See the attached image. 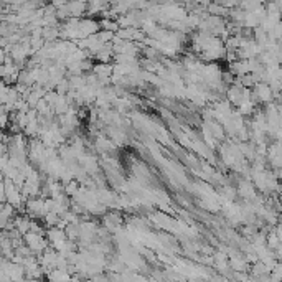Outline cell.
Segmentation results:
<instances>
[{
    "label": "cell",
    "instance_id": "1",
    "mask_svg": "<svg viewBox=\"0 0 282 282\" xmlns=\"http://www.w3.org/2000/svg\"><path fill=\"white\" fill-rule=\"evenodd\" d=\"M251 177H252V182H254L256 188L263 193H274L281 188L276 175L272 172H267L266 168L264 170H251Z\"/></svg>",
    "mask_w": 282,
    "mask_h": 282
},
{
    "label": "cell",
    "instance_id": "2",
    "mask_svg": "<svg viewBox=\"0 0 282 282\" xmlns=\"http://www.w3.org/2000/svg\"><path fill=\"white\" fill-rule=\"evenodd\" d=\"M23 239H25V243L32 248V251L35 252V254H41V252L47 249L48 244H50L47 234L35 233V231H28V233H25Z\"/></svg>",
    "mask_w": 282,
    "mask_h": 282
},
{
    "label": "cell",
    "instance_id": "3",
    "mask_svg": "<svg viewBox=\"0 0 282 282\" xmlns=\"http://www.w3.org/2000/svg\"><path fill=\"white\" fill-rule=\"evenodd\" d=\"M274 91H272L271 84L266 81H259L258 84L252 89V99L256 102H261V104H269V102L274 101Z\"/></svg>",
    "mask_w": 282,
    "mask_h": 282
},
{
    "label": "cell",
    "instance_id": "4",
    "mask_svg": "<svg viewBox=\"0 0 282 282\" xmlns=\"http://www.w3.org/2000/svg\"><path fill=\"white\" fill-rule=\"evenodd\" d=\"M25 210H27V215H30L32 218H43L47 215V205H45V200L40 197H33L28 198L27 203H25Z\"/></svg>",
    "mask_w": 282,
    "mask_h": 282
},
{
    "label": "cell",
    "instance_id": "5",
    "mask_svg": "<svg viewBox=\"0 0 282 282\" xmlns=\"http://www.w3.org/2000/svg\"><path fill=\"white\" fill-rule=\"evenodd\" d=\"M238 195L246 201H256L258 200V192H256L254 182L251 183V180H241L238 183Z\"/></svg>",
    "mask_w": 282,
    "mask_h": 282
},
{
    "label": "cell",
    "instance_id": "6",
    "mask_svg": "<svg viewBox=\"0 0 282 282\" xmlns=\"http://www.w3.org/2000/svg\"><path fill=\"white\" fill-rule=\"evenodd\" d=\"M101 30V23L94 18H81L80 22V40L88 38V36L94 35Z\"/></svg>",
    "mask_w": 282,
    "mask_h": 282
},
{
    "label": "cell",
    "instance_id": "7",
    "mask_svg": "<svg viewBox=\"0 0 282 282\" xmlns=\"http://www.w3.org/2000/svg\"><path fill=\"white\" fill-rule=\"evenodd\" d=\"M88 2H80V0H69L68 8L71 17H78V18H83L84 15H88Z\"/></svg>",
    "mask_w": 282,
    "mask_h": 282
},
{
    "label": "cell",
    "instance_id": "8",
    "mask_svg": "<svg viewBox=\"0 0 282 282\" xmlns=\"http://www.w3.org/2000/svg\"><path fill=\"white\" fill-rule=\"evenodd\" d=\"M93 71L98 74L101 80H111L113 78V73H114V65L111 63H98L94 65Z\"/></svg>",
    "mask_w": 282,
    "mask_h": 282
},
{
    "label": "cell",
    "instance_id": "9",
    "mask_svg": "<svg viewBox=\"0 0 282 282\" xmlns=\"http://www.w3.org/2000/svg\"><path fill=\"white\" fill-rule=\"evenodd\" d=\"M261 22H263V18H261V15H259L256 10H252V12H246V15H244V20H243V27H246V28H251V30H254L256 27H259Z\"/></svg>",
    "mask_w": 282,
    "mask_h": 282
},
{
    "label": "cell",
    "instance_id": "10",
    "mask_svg": "<svg viewBox=\"0 0 282 282\" xmlns=\"http://www.w3.org/2000/svg\"><path fill=\"white\" fill-rule=\"evenodd\" d=\"M201 135H203V142L208 145L210 149H216V137H215V134L211 132V129L208 127V124L203 122L201 124Z\"/></svg>",
    "mask_w": 282,
    "mask_h": 282
},
{
    "label": "cell",
    "instance_id": "11",
    "mask_svg": "<svg viewBox=\"0 0 282 282\" xmlns=\"http://www.w3.org/2000/svg\"><path fill=\"white\" fill-rule=\"evenodd\" d=\"M80 164L83 165V168L86 170V172L89 173H96L98 172V168H99V165H98V160L94 159L93 155H83L81 159H80Z\"/></svg>",
    "mask_w": 282,
    "mask_h": 282
},
{
    "label": "cell",
    "instance_id": "12",
    "mask_svg": "<svg viewBox=\"0 0 282 282\" xmlns=\"http://www.w3.org/2000/svg\"><path fill=\"white\" fill-rule=\"evenodd\" d=\"M230 266L233 271H238V272H244L248 271V261L246 258H241L238 254H233L230 256Z\"/></svg>",
    "mask_w": 282,
    "mask_h": 282
},
{
    "label": "cell",
    "instance_id": "13",
    "mask_svg": "<svg viewBox=\"0 0 282 282\" xmlns=\"http://www.w3.org/2000/svg\"><path fill=\"white\" fill-rule=\"evenodd\" d=\"M210 15H218V17H228L230 15V8L221 5L219 2H210L208 7H206Z\"/></svg>",
    "mask_w": 282,
    "mask_h": 282
},
{
    "label": "cell",
    "instance_id": "14",
    "mask_svg": "<svg viewBox=\"0 0 282 282\" xmlns=\"http://www.w3.org/2000/svg\"><path fill=\"white\" fill-rule=\"evenodd\" d=\"M43 221H45V225H47L48 228L58 226V223L61 221V215L55 213V211H48V213L43 216Z\"/></svg>",
    "mask_w": 282,
    "mask_h": 282
},
{
    "label": "cell",
    "instance_id": "15",
    "mask_svg": "<svg viewBox=\"0 0 282 282\" xmlns=\"http://www.w3.org/2000/svg\"><path fill=\"white\" fill-rule=\"evenodd\" d=\"M107 134L111 135V139H113L116 144H122L124 140H126V134H124L122 131H119V129H114V127L107 129Z\"/></svg>",
    "mask_w": 282,
    "mask_h": 282
},
{
    "label": "cell",
    "instance_id": "16",
    "mask_svg": "<svg viewBox=\"0 0 282 282\" xmlns=\"http://www.w3.org/2000/svg\"><path fill=\"white\" fill-rule=\"evenodd\" d=\"M266 243L272 251H276L277 248L281 246V239H279V236L276 234V231H271V233L267 234V241Z\"/></svg>",
    "mask_w": 282,
    "mask_h": 282
},
{
    "label": "cell",
    "instance_id": "17",
    "mask_svg": "<svg viewBox=\"0 0 282 282\" xmlns=\"http://www.w3.org/2000/svg\"><path fill=\"white\" fill-rule=\"evenodd\" d=\"M116 36V32H109V30H99L98 32V38L102 41V43H111Z\"/></svg>",
    "mask_w": 282,
    "mask_h": 282
},
{
    "label": "cell",
    "instance_id": "18",
    "mask_svg": "<svg viewBox=\"0 0 282 282\" xmlns=\"http://www.w3.org/2000/svg\"><path fill=\"white\" fill-rule=\"evenodd\" d=\"M221 5H225L228 8H233V7H238L239 5V0H216Z\"/></svg>",
    "mask_w": 282,
    "mask_h": 282
},
{
    "label": "cell",
    "instance_id": "19",
    "mask_svg": "<svg viewBox=\"0 0 282 282\" xmlns=\"http://www.w3.org/2000/svg\"><path fill=\"white\" fill-rule=\"evenodd\" d=\"M50 2H51L56 8H60V7H63V5H68L69 0H50Z\"/></svg>",
    "mask_w": 282,
    "mask_h": 282
},
{
    "label": "cell",
    "instance_id": "20",
    "mask_svg": "<svg viewBox=\"0 0 282 282\" xmlns=\"http://www.w3.org/2000/svg\"><path fill=\"white\" fill-rule=\"evenodd\" d=\"M274 231H276V234L279 236V239H281V243H282V223H277V226L274 228Z\"/></svg>",
    "mask_w": 282,
    "mask_h": 282
},
{
    "label": "cell",
    "instance_id": "21",
    "mask_svg": "<svg viewBox=\"0 0 282 282\" xmlns=\"http://www.w3.org/2000/svg\"><path fill=\"white\" fill-rule=\"evenodd\" d=\"M272 2H274V3H277V7H279L281 10H282V0H272Z\"/></svg>",
    "mask_w": 282,
    "mask_h": 282
},
{
    "label": "cell",
    "instance_id": "22",
    "mask_svg": "<svg viewBox=\"0 0 282 282\" xmlns=\"http://www.w3.org/2000/svg\"><path fill=\"white\" fill-rule=\"evenodd\" d=\"M281 83H282V78H281Z\"/></svg>",
    "mask_w": 282,
    "mask_h": 282
}]
</instances>
